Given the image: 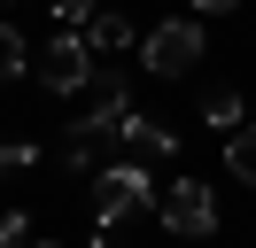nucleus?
<instances>
[{"instance_id": "nucleus-8", "label": "nucleus", "mask_w": 256, "mask_h": 248, "mask_svg": "<svg viewBox=\"0 0 256 248\" xmlns=\"http://www.w3.org/2000/svg\"><path fill=\"white\" fill-rule=\"evenodd\" d=\"M225 163H233V178L256 186V132H233V140H225Z\"/></svg>"}, {"instance_id": "nucleus-2", "label": "nucleus", "mask_w": 256, "mask_h": 248, "mask_svg": "<svg viewBox=\"0 0 256 248\" xmlns=\"http://www.w3.org/2000/svg\"><path fill=\"white\" fill-rule=\"evenodd\" d=\"M32 78H39L47 93H78V86H94V46H86L78 31H54L47 54H32Z\"/></svg>"}, {"instance_id": "nucleus-7", "label": "nucleus", "mask_w": 256, "mask_h": 248, "mask_svg": "<svg viewBox=\"0 0 256 248\" xmlns=\"http://www.w3.org/2000/svg\"><path fill=\"white\" fill-rule=\"evenodd\" d=\"M202 116L218 124V132H233V124H240V93H233V86H210V93H202Z\"/></svg>"}, {"instance_id": "nucleus-4", "label": "nucleus", "mask_w": 256, "mask_h": 248, "mask_svg": "<svg viewBox=\"0 0 256 248\" xmlns=\"http://www.w3.org/2000/svg\"><path fill=\"white\" fill-rule=\"evenodd\" d=\"M156 210H163V225H171L178 240H210V232H218V202H210L194 178L163 186V194H156Z\"/></svg>"}, {"instance_id": "nucleus-1", "label": "nucleus", "mask_w": 256, "mask_h": 248, "mask_svg": "<svg viewBox=\"0 0 256 248\" xmlns=\"http://www.w3.org/2000/svg\"><path fill=\"white\" fill-rule=\"evenodd\" d=\"M140 62H148L156 78H186V70H202V24H186V16L156 24V31H148V46H140Z\"/></svg>"}, {"instance_id": "nucleus-6", "label": "nucleus", "mask_w": 256, "mask_h": 248, "mask_svg": "<svg viewBox=\"0 0 256 248\" xmlns=\"http://www.w3.org/2000/svg\"><path fill=\"white\" fill-rule=\"evenodd\" d=\"M86 46H94V54H116V46H132V24L109 16V8H94L86 16Z\"/></svg>"}, {"instance_id": "nucleus-14", "label": "nucleus", "mask_w": 256, "mask_h": 248, "mask_svg": "<svg viewBox=\"0 0 256 248\" xmlns=\"http://www.w3.org/2000/svg\"><path fill=\"white\" fill-rule=\"evenodd\" d=\"M86 248H109V240H86Z\"/></svg>"}, {"instance_id": "nucleus-13", "label": "nucleus", "mask_w": 256, "mask_h": 248, "mask_svg": "<svg viewBox=\"0 0 256 248\" xmlns=\"http://www.w3.org/2000/svg\"><path fill=\"white\" fill-rule=\"evenodd\" d=\"M194 8H202V16H218V8H233V0H194Z\"/></svg>"}, {"instance_id": "nucleus-9", "label": "nucleus", "mask_w": 256, "mask_h": 248, "mask_svg": "<svg viewBox=\"0 0 256 248\" xmlns=\"http://www.w3.org/2000/svg\"><path fill=\"white\" fill-rule=\"evenodd\" d=\"M16 70H32V46L16 31H0V78H16Z\"/></svg>"}, {"instance_id": "nucleus-16", "label": "nucleus", "mask_w": 256, "mask_h": 248, "mask_svg": "<svg viewBox=\"0 0 256 248\" xmlns=\"http://www.w3.org/2000/svg\"><path fill=\"white\" fill-rule=\"evenodd\" d=\"M0 8H8V0H0Z\"/></svg>"}, {"instance_id": "nucleus-11", "label": "nucleus", "mask_w": 256, "mask_h": 248, "mask_svg": "<svg viewBox=\"0 0 256 248\" xmlns=\"http://www.w3.org/2000/svg\"><path fill=\"white\" fill-rule=\"evenodd\" d=\"M0 248H32V217H24V210L0 217Z\"/></svg>"}, {"instance_id": "nucleus-15", "label": "nucleus", "mask_w": 256, "mask_h": 248, "mask_svg": "<svg viewBox=\"0 0 256 248\" xmlns=\"http://www.w3.org/2000/svg\"><path fill=\"white\" fill-rule=\"evenodd\" d=\"M32 248H54V240H32Z\"/></svg>"}, {"instance_id": "nucleus-12", "label": "nucleus", "mask_w": 256, "mask_h": 248, "mask_svg": "<svg viewBox=\"0 0 256 248\" xmlns=\"http://www.w3.org/2000/svg\"><path fill=\"white\" fill-rule=\"evenodd\" d=\"M86 16H94V0H54V31H86Z\"/></svg>"}, {"instance_id": "nucleus-3", "label": "nucleus", "mask_w": 256, "mask_h": 248, "mask_svg": "<svg viewBox=\"0 0 256 248\" xmlns=\"http://www.w3.org/2000/svg\"><path fill=\"white\" fill-rule=\"evenodd\" d=\"M140 202H156V186H148L140 155H132V163H109V170L94 178V217H101V225H124Z\"/></svg>"}, {"instance_id": "nucleus-5", "label": "nucleus", "mask_w": 256, "mask_h": 248, "mask_svg": "<svg viewBox=\"0 0 256 248\" xmlns=\"http://www.w3.org/2000/svg\"><path fill=\"white\" fill-rule=\"evenodd\" d=\"M116 140H124V148L140 155V163H156V155H171V148H178V132H163V124H156V116H140V108H124Z\"/></svg>"}, {"instance_id": "nucleus-10", "label": "nucleus", "mask_w": 256, "mask_h": 248, "mask_svg": "<svg viewBox=\"0 0 256 248\" xmlns=\"http://www.w3.org/2000/svg\"><path fill=\"white\" fill-rule=\"evenodd\" d=\"M32 163H39L32 140H8V148H0V178H16V170H32Z\"/></svg>"}]
</instances>
